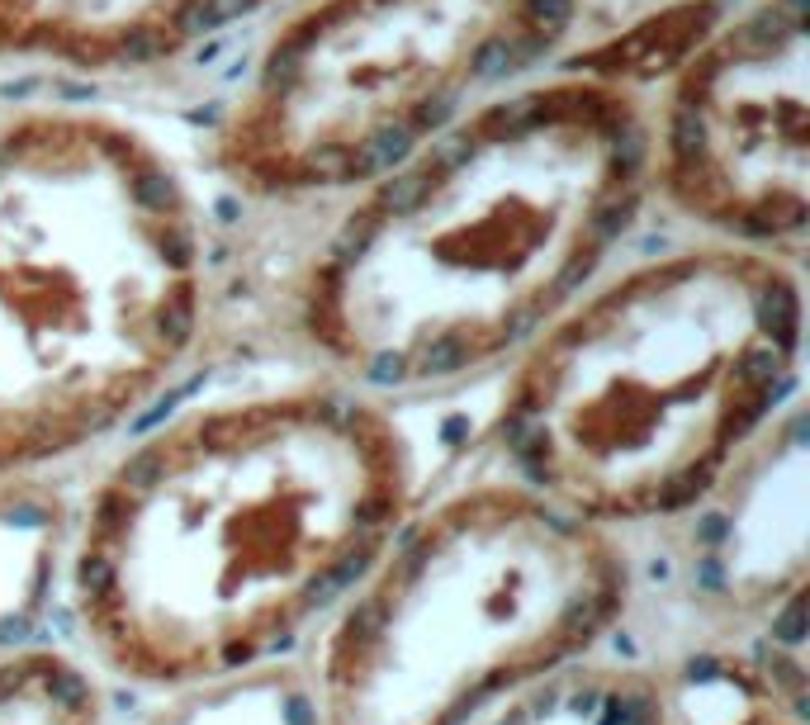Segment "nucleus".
<instances>
[{"label": "nucleus", "mask_w": 810, "mask_h": 725, "mask_svg": "<svg viewBox=\"0 0 810 725\" xmlns=\"http://www.w3.org/2000/svg\"><path fill=\"white\" fill-rule=\"evenodd\" d=\"M128 725H318L304 659L157 692Z\"/></svg>", "instance_id": "nucleus-12"}, {"label": "nucleus", "mask_w": 810, "mask_h": 725, "mask_svg": "<svg viewBox=\"0 0 810 725\" xmlns=\"http://www.w3.org/2000/svg\"><path fill=\"white\" fill-rule=\"evenodd\" d=\"M583 0H304L214 133L256 204L351 200L488 95L555 62Z\"/></svg>", "instance_id": "nucleus-6"}, {"label": "nucleus", "mask_w": 810, "mask_h": 725, "mask_svg": "<svg viewBox=\"0 0 810 725\" xmlns=\"http://www.w3.org/2000/svg\"><path fill=\"white\" fill-rule=\"evenodd\" d=\"M768 725H806V716H777V721H768Z\"/></svg>", "instance_id": "nucleus-14"}, {"label": "nucleus", "mask_w": 810, "mask_h": 725, "mask_svg": "<svg viewBox=\"0 0 810 725\" xmlns=\"http://www.w3.org/2000/svg\"><path fill=\"white\" fill-rule=\"evenodd\" d=\"M190 176L105 109L0 114V479L62 474L138 432L209 337Z\"/></svg>", "instance_id": "nucleus-4"}, {"label": "nucleus", "mask_w": 810, "mask_h": 725, "mask_svg": "<svg viewBox=\"0 0 810 725\" xmlns=\"http://www.w3.org/2000/svg\"><path fill=\"white\" fill-rule=\"evenodd\" d=\"M67 474L0 479V659L53 645L67 593V550L76 526V489Z\"/></svg>", "instance_id": "nucleus-10"}, {"label": "nucleus", "mask_w": 810, "mask_h": 725, "mask_svg": "<svg viewBox=\"0 0 810 725\" xmlns=\"http://www.w3.org/2000/svg\"><path fill=\"white\" fill-rule=\"evenodd\" d=\"M474 725H668V697L649 659L612 645L512 692Z\"/></svg>", "instance_id": "nucleus-11"}, {"label": "nucleus", "mask_w": 810, "mask_h": 725, "mask_svg": "<svg viewBox=\"0 0 810 725\" xmlns=\"http://www.w3.org/2000/svg\"><path fill=\"white\" fill-rule=\"evenodd\" d=\"M649 209V105L597 67L488 95L342 200L289 294L313 375L446 399L503 375L616 266Z\"/></svg>", "instance_id": "nucleus-2"}, {"label": "nucleus", "mask_w": 810, "mask_h": 725, "mask_svg": "<svg viewBox=\"0 0 810 725\" xmlns=\"http://www.w3.org/2000/svg\"><path fill=\"white\" fill-rule=\"evenodd\" d=\"M0 725H114L105 683L76 650L38 645L0 659Z\"/></svg>", "instance_id": "nucleus-13"}, {"label": "nucleus", "mask_w": 810, "mask_h": 725, "mask_svg": "<svg viewBox=\"0 0 810 725\" xmlns=\"http://www.w3.org/2000/svg\"><path fill=\"white\" fill-rule=\"evenodd\" d=\"M635 659L806 645L810 417L792 399L678 517L630 536ZM621 645V640H616Z\"/></svg>", "instance_id": "nucleus-8"}, {"label": "nucleus", "mask_w": 810, "mask_h": 725, "mask_svg": "<svg viewBox=\"0 0 810 725\" xmlns=\"http://www.w3.org/2000/svg\"><path fill=\"white\" fill-rule=\"evenodd\" d=\"M649 200L702 242L801 266L810 233V10L754 0L702 29L649 109Z\"/></svg>", "instance_id": "nucleus-7"}, {"label": "nucleus", "mask_w": 810, "mask_h": 725, "mask_svg": "<svg viewBox=\"0 0 810 725\" xmlns=\"http://www.w3.org/2000/svg\"><path fill=\"white\" fill-rule=\"evenodd\" d=\"M801 365L796 261L697 237L612 266L498 375L488 474L621 541L645 536L801 399Z\"/></svg>", "instance_id": "nucleus-3"}, {"label": "nucleus", "mask_w": 810, "mask_h": 725, "mask_svg": "<svg viewBox=\"0 0 810 725\" xmlns=\"http://www.w3.org/2000/svg\"><path fill=\"white\" fill-rule=\"evenodd\" d=\"M630 593L621 536L503 474L417 498L299 654L318 725H474L612 650Z\"/></svg>", "instance_id": "nucleus-5"}, {"label": "nucleus", "mask_w": 810, "mask_h": 725, "mask_svg": "<svg viewBox=\"0 0 810 725\" xmlns=\"http://www.w3.org/2000/svg\"><path fill=\"white\" fill-rule=\"evenodd\" d=\"M285 0H0V57L67 72H138Z\"/></svg>", "instance_id": "nucleus-9"}, {"label": "nucleus", "mask_w": 810, "mask_h": 725, "mask_svg": "<svg viewBox=\"0 0 810 725\" xmlns=\"http://www.w3.org/2000/svg\"><path fill=\"white\" fill-rule=\"evenodd\" d=\"M413 508L398 408L323 375L147 417L76 489V654L147 697L299 659Z\"/></svg>", "instance_id": "nucleus-1"}]
</instances>
